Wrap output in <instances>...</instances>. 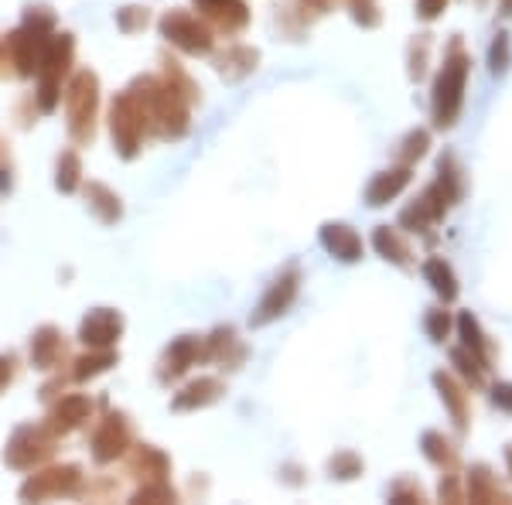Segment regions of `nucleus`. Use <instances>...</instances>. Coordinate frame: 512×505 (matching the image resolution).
Instances as JSON below:
<instances>
[{
  "label": "nucleus",
  "instance_id": "30",
  "mask_svg": "<svg viewBox=\"0 0 512 505\" xmlns=\"http://www.w3.org/2000/svg\"><path fill=\"white\" fill-rule=\"evenodd\" d=\"M147 21H151L147 7H123V11H117V28L123 31V35H137V31H144Z\"/></svg>",
  "mask_w": 512,
  "mask_h": 505
},
{
  "label": "nucleus",
  "instance_id": "9",
  "mask_svg": "<svg viewBox=\"0 0 512 505\" xmlns=\"http://www.w3.org/2000/svg\"><path fill=\"white\" fill-rule=\"evenodd\" d=\"M130 447V420L123 413H110L93 434V458L99 465H110Z\"/></svg>",
  "mask_w": 512,
  "mask_h": 505
},
{
  "label": "nucleus",
  "instance_id": "38",
  "mask_svg": "<svg viewBox=\"0 0 512 505\" xmlns=\"http://www.w3.org/2000/svg\"><path fill=\"white\" fill-rule=\"evenodd\" d=\"M4 188H11V154L0 144V192H4Z\"/></svg>",
  "mask_w": 512,
  "mask_h": 505
},
{
  "label": "nucleus",
  "instance_id": "13",
  "mask_svg": "<svg viewBox=\"0 0 512 505\" xmlns=\"http://www.w3.org/2000/svg\"><path fill=\"white\" fill-rule=\"evenodd\" d=\"M222 393H226L222 379H216V376H202V379H195V383H188L185 389H181L175 400H171V410L188 413V410L212 407V403H216Z\"/></svg>",
  "mask_w": 512,
  "mask_h": 505
},
{
  "label": "nucleus",
  "instance_id": "14",
  "mask_svg": "<svg viewBox=\"0 0 512 505\" xmlns=\"http://www.w3.org/2000/svg\"><path fill=\"white\" fill-rule=\"evenodd\" d=\"M89 413H93V403H89V396H65L62 403H55L52 407V417H48V430L52 434H72V430H79L82 424L89 420Z\"/></svg>",
  "mask_w": 512,
  "mask_h": 505
},
{
  "label": "nucleus",
  "instance_id": "29",
  "mask_svg": "<svg viewBox=\"0 0 512 505\" xmlns=\"http://www.w3.org/2000/svg\"><path fill=\"white\" fill-rule=\"evenodd\" d=\"M424 454L434 461V465H454V447L444 441L441 434H424Z\"/></svg>",
  "mask_w": 512,
  "mask_h": 505
},
{
  "label": "nucleus",
  "instance_id": "4",
  "mask_svg": "<svg viewBox=\"0 0 512 505\" xmlns=\"http://www.w3.org/2000/svg\"><path fill=\"white\" fill-rule=\"evenodd\" d=\"M465 79H468V59L461 52H454L444 62L441 76L434 86V120L437 127H451L461 113V99H465Z\"/></svg>",
  "mask_w": 512,
  "mask_h": 505
},
{
  "label": "nucleus",
  "instance_id": "39",
  "mask_svg": "<svg viewBox=\"0 0 512 505\" xmlns=\"http://www.w3.org/2000/svg\"><path fill=\"white\" fill-rule=\"evenodd\" d=\"M492 400H495V407H502V410H509V413H512V383L495 386Z\"/></svg>",
  "mask_w": 512,
  "mask_h": 505
},
{
  "label": "nucleus",
  "instance_id": "27",
  "mask_svg": "<svg viewBox=\"0 0 512 505\" xmlns=\"http://www.w3.org/2000/svg\"><path fill=\"white\" fill-rule=\"evenodd\" d=\"M468 495H472V502H506V495H502L499 488H495L492 478H489V468H482V465L472 471Z\"/></svg>",
  "mask_w": 512,
  "mask_h": 505
},
{
  "label": "nucleus",
  "instance_id": "23",
  "mask_svg": "<svg viewBox=\"0 0 512 505\" xmlns=\"http://www.w3.org/2000/svg\"><path fill=\"white\" fill-rule=\"evenodd\" d=\"M373 243H376V250L386 256V260L400 263V267H410V246H407V239L396 233V229L379 226L376 236H373Z\"/></svg>",
  "mask_w": 512,
  "mask_h": 505
},
{
  "label": "nucleus",
  "instance_id": "25",
  "mask_svg": "<svg viewBox=\"0 0 512 505\" xmlns=\"http://www.w3.org/2000/svg\"><path fill=\"white\" fill-rule=\"evenodd\" d=\"M424 273H427V280H431L434 291L441 294L444 301H454V297H458V280H454V273H451V267L444 260H427Z\"/></svg>",
  "mask_w": 512,
  "mask_h": 505
},
{
  "label": "nucleus",
  "instance_id": "8",
  "mask_svg": "<svg viewBox=\"0 0 512 505\" xmlns=\"http://www.w3.org/2000/svg\"><path fill=\"white\" fill-rule=\"evenodd\" d=\"M82 485V471L79 465H62V468H48L41 475L28 478L21 485V499H55V495H76Z\"/></svg>",
  "mask_w": 512,
  "mask_h": 505
},
{
  "label": "nucleus",
  "instance_id": "42",
  "mask_svg": "<svg viewBox=\"0 0 512 505\" xmlns=\"http://www.w3.org/2000/svg\"><path fill=\"white\" fill-rule=\"evenodd\" d=\"M506 461H509V468H512V444L506 447Z\"/></svg>",
  "mask_w": 512,
  "mask_h": 505
},
{
  "label": "nucleus",
  "instance_id": "5",
  "mask_svg": "<svg viewBox=\"0 0 512 505\" xmlns=\"http://www.w3.org/2000/svg\"><path fill=\"white\" fill-rule=\"evenodd\" d=\"M55 451V434L48 427H35V424H24L14 430V437L7 441L4 461L18 471H31L41 461H48Z\"/></svg>",
  "mask_w": 512,
  "mask_h": 505
},
{
  "label": "nucleus",
  "instance_id": "21",
  "mask_svg": "<svg viewBox=\"0 0 512 505\" xmlns=\"http://www.w3.org/2000/svg\"><path fill=\"white\" fill-rule=\"evenodd\" d=\"M410 185V171L407 168H396V171H383V175L373 178V185H369V205H386L390 198H396L403 192V188Z\"/></svg>",
  "mask_w": 512,
  "mask_h": 505
},
{
  "label": "nucleus",
  "instance_id": "41",
  "mask_svg": "<svg viewBox=\"0 0 512 505\" xmlns=\"http://www.w3.org/2000/svg\"><path fill=\"white\" fill-rule=\"evenodd\" d=\"M14 366H18V359H14V355H0V389L14 379Z\"/></svg>",
  "mask_w": 512,
  "mask_h": 505
},
{
  "label": "nucleus",
  "instance_id": "40",
  "mask_svg": "<svg viewBox=\"0 0 512 505\" xmlns=\"http://www.w3.org/2000/svg\"><path fill=\"white\" fill-rule=\"evenodd\" d=\"M444 4H448V0H420V18H424V21H434L437 14L444 11Z\"/></svg>",
  "mask_w": 512,
  "mask_h": 505
},
{
  "label": "nucleus",
  "instance_id": "35",
  "mask_svg": "<svg viewBox=\"0 0 512 505\" xmlns=\"http://www.w3.org/2000/svg\"><path fill=\"white\" fill-rule=\"evenodd\" d=\"M407 151H403V161H414V157H424L427 154V134L424 130H417V134H410L407 137Z\"/></svg>",
  "mask_w": 512,
  "mask_h": 505
},
{
  "label": "nucleus",
  "instance_id": "32",
  "mask_svg": "<svg viewBox=\"0 0 512 505\" xmlns=\"http://www.w3.org/2000/svg\"><path fill=\"white\" fill-rule=\"evenodd\" d=\"M461 335H465V342L472 345V352H478L482 359H492V349L485 345V338H482V331H478V321L472 318V314H461Z\"/></svg>",
  "mask_w": 512,
  "mask_h": 505
},
{
  "label": "nucleus",
  "instance_id": "16",
  "mask_svg": "<svg viewBox=\"0 0 512 505\" xmlns=\"http://www.w3.org/2000/svg\"><path fill=\"white\" fill-rule=\"evenodd\" d=\"M195 4H198V11L222 31H239V28H246V21H250L243 0H195Z\"/></svg>",
  "mask_w": 512,
  "mask_h": 505
},
{
  "label": "nucleus",
  "instance_id": "37",
  "mask_svg": "<svg viewBox=\"0 0 512 505\" xmlns=\"http://www.w3.org/2000/svg\"><path fill=\"white\" fill-rule=\"evenodd\" d=\"M454 362H458V366L465 369V376H472V383H475V386L482 383V369H475V366H478L475 355L468 359V352H454Z\"/></svg>",
  "mask_w": 512,
  "mask_h": 505
},
{
  "label": "nucleus",
  "instance_id": "24",
  "mask_svg": "<svg viewBox=\"0 0 512 505\" xmlns=\"http://www.w3.org/2000/svg\"><path fill=\"white\" fill-rule=\"evenodd\" d=\"M110 366H117V355H113L110 349H93L89 355L76 359V372H72V376H76L79 383H86V379L99 376V372H106Z\"/></svg>",
  "mask_w": 512,
  "mask_h": 505
},
{
  "label": "nucleus",
  "instance_id": "31",
  "mask_svg": "<svg viewBox=\"0 0 512 505\" xmlns=\"http://www.w3.org/2000/svg\"><path fill=\"white\" fill-rule=\"evenodd\" d=\"M175 488L168 485V478H154V482H147L140 492L134 495V502H175Z\"/></svg>",
  "mask_w": 512,
  "mask_h": 505
},
{
  "label": "nucleus",
  "instance_id": "17",
  "mask_svg": "<svg viewBox=\"0 0 512 505\" xmlns=\"http://www.w3.org/2000/svg\"><path fill=\"white\" fill-rule=\"evenodd\" d=\"M321 243H325V250L338 256L342 263H352L362 256V239L355 236V229L342 226V222H328V226L321 229Z\"/></svg>",
  "mask_w": 512,
  "mask_h": 505
},
{
  "label": "nucleus",
  "instance_id": "20",
  "mask_svg": "<svg viewBox=\"0 0 512 505\" xmlns=\"http://www.w3.org/2000/svg\"><path fill=\"white\" fill-rule=\"evenodd\" d=\"M86 198H89V209L103 226H113V222L123 215V205H120V195L113 192V188L99 185V181H89L86 185Z\"/></svg>",
  "mask_w": 512,
  "mask_h": 505
},
{
  "label": "nucleus",
  "instance_id": "10",
  "mask_svg": "<svg viewBox=\"0 0 512 505\" xmlns=\"http://www.w3.org/2000/svg\"><path fill=\"white\" fill-rule=\"evenodd\" d=\"M297 280H301L297 270H287L284 277H277L274 284H270V291L263 294L260 308H256V314L250 318L253 328H263V325H270V321H277L280 314H287V308H291L297 297Z\"/></svg>",
  "mask_w": 512,
  "mask_h": 505
},
{
  "label": "nucleus",
  "instance_id": "18",
  "mask_svg": "<svg viewBox=\"0 0 512 505\" xmlns=\"http://www.w3.org/2000/svg\"><path fill=\"white\" fill-rule=\"evenodd\" d=\"M202 355L212 362H222V366H239V362L246 359V349L236 342V331L233 328H216L212 331V338H205L202 345Z\"/></svg>",
  "mask_w": 512,
  "mask_h": 505
},
{
  "label": "nucleus",
  "instance_id": "15",
  "mask_svg": "<svg viewBox=\"0 0 512 505\" xmlns=\"http://www.w3.org/2000/svg\"><path fill=\"white\" fill-rule=\"evenodd\" d=\"M65 355H69V349H65V335L59 328L45 325L35 331V338H31V362H35L38 369L62 366Z\"/></svg>",
  "mask_w": 512,
  "mask_h": 505
},
{
  "label": "nucleus",
  "instance_id": "34",
  "mask_svg": "<svg viewBox=\"0 0 512 505\" xmlns=\"http://www.w3.org/2000/svg\"><path fill=\"white\" fill-rule=\"evenodd\" d=\"M448 325H451V321H448V314H444V311L427 314V331H431L434 342H444V338H448Z\"/></svg>",
  "mask_w": 512,
  "mask_h": 505
},
{
  "label": "nucleus",
  "instance_id": "26",
  "mask_svg": "<svg viewBox=\"0 0 512 505\" xmlns=\"http://www.w3.org/2000/svg\"><path fill=\"white\" fill-rule=\"evenodd\" d=\"M434 383H437V389H441V400L448 403L451 413H454V424L465 430V424H468V420H465V417H468V413H465V393H461V389L454 386V379H451V376H444V372H437Z\"/></svg>",
  "mask_w": 512,
  "mask_h": 505
},
{
  "label": "nucleus",
  "instance_id": "33",
  "mask_svg": "<svg viewBox=\"0 0 512 505\" xmlns=\"http://www.w3.org/2000/svg\"><path fill=\"white\" fill-rule=\"evenodd\" d=\"M328 471H332L335 478H342V482H349V478H355L362 471V461L355 458L352 451H342V454H335V458L328 461Z\"/></svg>",
  "mask_w": 512,
  "mask_h": 505
},
{
  "label": "nucleus",
  "instance_id": "22",
  "mask_svg": "<svg viewBox=\"0 0 512 505\" xmlns=\"http://www.w3.org/2000/svg\"><path fill=\"white\" fill-rule=\"evenodd\" d=\"M256 62H260V55H256L253 48L236 45L219 59V72L226 79H243V76H250V72L256 69Z\"/></svg>",
  "mask_w": 512,
  "mask_h": 505
},
{
  "label": "nucleus",
  "instance_id": "7",
  "mask_svg": "<svg viewBox=\"0 0 512 505\" xmlns=\"http://www.w3.org/2000/svg\"><path fill=\"white\" fill-rule=\"evenodd\" d=\"M45 28H35V24H24L14 35H7L4 41V59L14 65L18 76H35L38 65H41V55H45Z\"/></svg>",
  "mask_w": 512,
  "mask_h": 505
},
{
  "label": "nucleus",
  "instance_id": "36",
  "mask_svg": "<svg viewBox=\"0 0 512 505\" xmlns=\"http://www.w3.org/2000/svg\"><path fill=\"white\" fill-rule=\"evenodd\" d=\"M506 59H509V41H506V35H499V41L492 45V72L506 69Z\"/></svg>",
  "mask_w": 512,
  "mask_h": 505
},
{
  "label": "nucleus",
  "instance_id": "6",
  "mask_svg": "<svg viewBox=\"0 0 512 505\" xmlns=\"http://www.w3.org/2000/svg\"><path fill=\"white\" fill-rule=\"evenodd\" d=\"M161 35L171 41V45H178L181 52L188 55H205L212 52V31L205 21H198L195 14L188 11H168L161 18Z\"/></svg>",
  "mask_w": 512,
  "mask_h": 505
},
{
  "label": "nucleus",
  "instance_id": "11",
  "mask_svg": "<svg viewBox=\"0 0 512 505\" xmlns=\"http://www.w3.org/2000/svg\"><path fill=\"white\" fill-rule=\"evenodd\" d=\"M123 335V318L120 311H110V308H96L82 318V328H79V338L89 345V349H110L117 345V338Z\"/></svg>",
  "mask_w": 512,
  "mask_h": 505
},
{
  "label": "nucleus",
  "instance_id": "43",
  "mask_svg": "<svg viewBox=\"0 0 512 505\" xmlns=\"http://www.w3.org/2000/svg\"><path fill=\"white\" fill-rule=\"evenodd\" d=\"M311 4H315V7H318V11H321V7H325V4H328V0H311Z\"/></svg>",
  "mask_w": 512,
  "mask_h": 505
},
{
  "label": "nucleus",
  "instance_id": "28",
  "mask_svg": "<svg viewBox=\"0 0 512 505\" xmlns=\"http://www.w3.org/2000/svg\"><path fill=\"white\" fill-rule=\"evenodd\" d=\"M79 175H82L79 154L76 151H65L59 157V175H55V185H59V192H76V188H79Z\"/></svg>",
  "mask_w": 512,
  "mask_h": 505
},
{
  "label": "nucleus",
  "instance_id": "2",
  "mask_svg": "<svg viewBox=\"0 0 512 505\" xmlns=\"http://www.w3.org/2000/svg\"><path fill=\"white\" fill-rule=\"evenodd\" d=\"M72 52H76V45H72V35L48 38L45 55H41V65H38V79H41L38 106H41V113H52L55 106H59L62 76L69 72V65H72Z\"/></svg>",
  "mask_w": 512,
  "mask_h": 505
},
{
  "label": "nucleus",
  "instance_id": "1",
  "mask_svg": "<svg viewBox=\"0 0 512 505\" xmlns=\"http://www.w3.org/2000/svg\"><path fill=\"white\" fill-rule=\"evenodd\" d=\"M147 127H151V117H147V106L140 103V96L134 89L120 93L110 106V130H113V144H117L120 157H137L140 144L147 137Z\"/></svg>",
  "mask_w": 512,
  "mask_h": 505
},
{
  "label": "nucleus",
  "instance_id": "12",
  "mask_svg": "<svg viewBox=\"0 0 512 505\" xmlns=\"http://www.w3.org/2000/svg\"><path fill=\"white\" fill-rule=\"evenodd\" d=\"M198 359H202V338L181 335L178 342H171V349L164 352V359H161V372H158L161 383H171V379L185 376Z\"/></svg>",
  "mask_w": 512,
  "mask_h": 505
},
{
  "label": "nucleus",
  "instance_id": "3",
  "mask_svg": "<svg viewBox=\"0 0 512 505\" xmlns=\"http://www.w3.org/2000/svg\"><path fill=\"white\" fill-rule=\"evenodd\" d=\"M99 106V79L93 72H76V79L65 89V110H69V134L76 140H93Z\"/></svg>",
  "mask_w": 512,
  "mask_h": 505
},
{
  "label": "nucleus",
  "instance_id": "19",
  "mask_svg": "<svg viewBox=\"0 0 512 505\" xmlns=\"http://www.w3.org/2000/svg\"><path fill=\"white\" fill-rule=\"evenodd\" d=\"M168 471H171V461L164 458L158 447H151V444L134 447V458H130V475L154 482V478H168Z\"/></svg>",
  "mask_w": 512,
  "mask_h": 505
}]
</instances>
